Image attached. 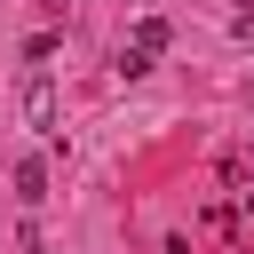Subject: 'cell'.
I'll list each match as a JSON object with an SVG mask.
<instances>
[{"instance_id": "obj_2", "label": "cell", "mask_w": 254, "mask_h": 254, "mask_svg": "<svg viewBox=\"0 0 254 254\" xmlns=\"http://www.w3.org/2000/svg\"><path fill=\"white\" fill-rule=\"evenodd\" d=\"M167 40H175V32H167V24H159V16H143V24H135V40H127V48H135V56H167Z\"/></svg>"}, {"instance_id": "obj_3", "label": "cell", "mask_w": 254, "mask_h": 254, "mask_svg": "<svg viewBox=\"0 0 254 254\" xmlns=\"http://www.w3.org/2000/svg\"><path fill=\"white\" fill-rule=\"evenodd\" d=\"M16 198H24V206H40V198H48V167H40V159H24V167H16Z\"/></svg>"}, {"instance_id": "obj_1", "label": "cell", "mask_w": 254, "mask_h": 254, "mask_svg": "<svg viewBox=\"0 0 254 254\" xmlns=\"http://www.w3.org/2000/svg\"><path fill=\"white\" fill-rule=\"evenodd\" d=\"M56 119H64V103H56V87L32 71V87H24V127H40V135H56Z\"/></svg>"}, {"instance_id": "obj_4", "label": "cell", "mask_w": 254, "mask_h": 254, "mask_svg": "<svg viewBox=\"0 0 254 254\" xmlns=\"http://www.w3.org/2000/svg\"><path fill=\"white\" fill-rule=\"evenodd\" d=\"M238 198H246V214H254V190H238Z\"/></svg>"}]
</instances>
